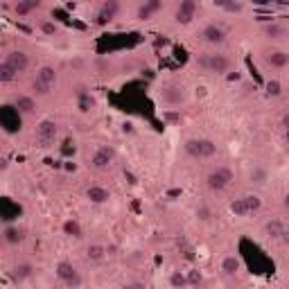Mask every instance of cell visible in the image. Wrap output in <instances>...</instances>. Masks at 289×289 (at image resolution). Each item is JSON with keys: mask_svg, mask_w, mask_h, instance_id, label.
I'll use <instances>...</instances> for the list:
<instances>
[{"mask_svg": "<svg viewBox=\"0 0 289 289\" xmlns=\"http://www.w3.org/2000/svg\"><path fill=\"white\" fill-rule=\"evenodd\" d=\"M224 179H228V172H219V174H213L210 176V185H215V188H221L224 185Z\"/></svg>", "mask_w": 289, "mask_h": 289, "instance_id": "cell-1", "label": "cell"}, {"mask_svg": "<svg viewBox=\"0 0 289 289\" xmlns=\"http://www.w3.org/2000/svg\"><path fill=\"white\" fill-rule=\"evenodd\" d=\"M206 34H208L210 41H219V38H221V32H219V30H208Z\"/></svg>", "mask_w": 289, "mask_h": 289, "instance_id": "cell-2", "label": "cell"}, {"mask_svg": "<svg viewBox=\"0 0 289 289\" xmlns=\"http://www.w3.org/2000/svg\"><path fill=\"white\" fill-rule=\"evenodd\" d=\"M224 267H226V271L230 273L233 269H237V262H235V260H226V264H224Z\"/></svg>", "mask_w": 289, "mask_h": 289, "instance_id": "cell-3", "label": "cell"}, {"mask_svg": "<svg viewBox=\"0 0 289 289\" xmlns=\"http://www.w3.org/2000/svg\"><path fill=\"white\" fill-rule=\"evenodd\" d=\"M91 194L95 197V201H102V199H104V192H102V190H93Z\"/></svg>", "mask_w": 289, "mask_h": 289, "instance_id": "cell-4", "label": "cell"}]
</instances>
